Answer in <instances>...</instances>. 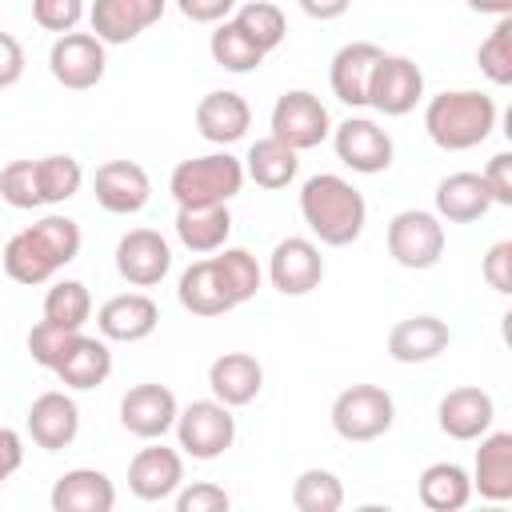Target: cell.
<instances>
[{
	"mask_svg": "<svg viewBox=\"0 0 512 512\" xmlns=\"http://www.w3.org/2000/svg\"><path fill=\"white\" fill-rule=\"evenodd\" d=\"M80 240H84V236H80V224H76L72 216L48 212V216H40L36 224L20 228V232L4 244L0 260H4V272H8L16 284L36 288V284H48L64 264H72V260L80 256Z\"/></svg>",
	"mask_w": 512,
	"mask_h": 512,
	"instance_id": "6da1fadb",
	"label": "cell"
},
{
	"mask_svg": "<svg viewBox=\"0 0 512 512\" xmlns=\"http://www.w3.org/2000/svg\"><path fill=\"white\" fill-rule=\"evenodd\" d=\"M300 216L320 244L348 248L368 224V204L352 180L336 172H316L300 184Z\"/></svg>",
	"mask_w": 512,
	"mask_h": 512,
	"instance_id": "7a4b0ae2",
	"label": "cell"
},
{
	"mask_svg": "<svg viewBox=\"0 0 512 512\" xmlns=\"http://www.w3.org/2000/svg\"><path fill=\"white\" fill-rule=\"evenodd\" d=\"M496 100L480 88H452L424 104V132L440 152L480 148L496 132Z\"/></svg>",
	"mask_w": 512,
	"mask_h": 512,
	"instance_id": "3957f363",
	"label": "cell"
},
{
	"mask_svg": "<svg viewBox=\"0 0 512 512\" xmlns=\"http://www.w3.org/2000/svg\"><path fill=\"white\" fill-rule=\"evenodd\" d=\"M244 188V164L232 152H208L180 160L168 176V192L176 208H200V204H228Z\"/></svg>",
	"mask_w": 512,
	"mask_h": 512,
	"instance_id": "277c9868",
	"label": "cell"
},
{
	"mask_svg": "<svg viewBox=\"0 0 512 512\" xmlns=\"http://www.w3.org/2000/svg\"><path fill=\"white\" fill-rule=\"evenodd\" d=\"M332 432L348 444L380 440L396 420V400L380 384H352L332 400Z\"/></svg>",
	"mask_w": 512,
	"mask_h": 512,
	"instance_id": "5b68a950",
	"label": "cell"
},
{
	"mask_svg": "<svg viewBox=\"0 0 512 512\" xmlns=\"http://www.w3.org/2000/svg\"><path fill=\"white\" fill-rule=\"evenodd\" d=\"M172 432H176V444H180L184 456L216 460V456H224L236 444V416L216 396L212 400H192V404H184L176 412Z\"/></svg>",
	"mask_w": 512,
	"mask_h": 512,
	"instance_id": "8992f818",
	"label": "cell"
},
{
	"mask_svg": "<svg viewBox=\"0 0 512 512\" xmlns=\"http://www.w3.org/2000/svg\"><path fill=\"white\" fill-rule=\"evenodd\" d=\"M388 256L408 272L436 268L444 256V220L428 208L396 212L388 220Z\"/></svg>",
	"mask_w": 512,
	"mask_h": 512,
	"instance_id": "52a82bcc",
	"label": "cell"
},
{
	"mask_svg": "<svg viewBox=\"0 0 512 512\" xmlns=\"http://www.w3.org/2000/svg\"><path fill=\"white\" fill-rule=\"evenodd\" d=\"M268 124H272L268 136L284 140V144L296 148V152L320 148V144L332 136V116H328V108L320 104V96L308 92V88H292V92H284V96L272 104Z\"/></svg>",
	"mask_w": 512,
	"mask_h": 512,
	"instance_id": "ba28073f",
	"label": "cell"
},
{
	"mask_svg": "<svg viewBox=\"0 0 512 512\" xmlns=\"http://www.w3.org/2000/svg\"><path fill=\"white\" fill-rule=\"evenodd\" d=\"M108 44L96 40L92 32H64L52 40L48 48V72L60 88L68 92H88L104 80V68H108Z\"/></svg>",
	"mask_w": 512,
	"mask_h": 512,
	"instance_id": "9c48e42d",
	"label": "cell"
},
{
	"mask_svg": "<svg viewBox=\"0 0 512 512\" xmlns=\"http://www.w3.org/2000/svg\"><path fill=\"white\" fill-rule=\"evenodd\" d=\"M332 148H336V160L360 176H376V172H388L392 168V156H396V144L388 136V128H380L376 120L368 116H348L332 128Z\"/></svg>",
	"mask_w": 512,
	"mask_h": 512,
	"instance_id": "30bf717a",
	"label": "cell"
},
{
	"mask_svg": "<svg viewBox=\"0 0 512 512\" xmlns=\"http://www.w3.org/2000/svg\"><path fill=\"white\" fill-rule=\"evenodd\" d=\"M424 100V72L412 56H380L372 84H368V108L380 116H408Z\"/></svg>",
	"mask_w": 512,
	"mask_h": 512,
	"instance_id": "8fae6325",
	"label": "cell"
},
{
	"mask_svg": "<svg viewBox=\"0 0 512 512\" xmlns=\"http://www.w3.org/2000/svg\"><path fill=\"white\" fill-rule=\"evenodd\" d=\"M116 272L132 288H156L172 272V244L156 228H132L116 240Z\"/></svg>",
	"mask_w": 512,
	"mask_h": 512,
	"instance_id": "7c38bea8",
	"label": "cell"
},
{
	"mask_svg": "<svg viewBox=\"0 0 512 512\" xmlns=\"http://www.w3.org/2000/svg\"><path fill=\"white\" fill-rule=\"evenodd\" d=\"M324 280L320 244L308 236H284L268 256V284L280 296H308Z\"/></svg>",
	"mask_w": 512,
	"mask_h": 512,
	"instance_id": "4fadbf2b",
	"label": "cell"
},
{
	"mask_svg": "<svg viewBox=\"0 0 512 512\" xmlns=\"http://www.w3.org/2000/svg\"><path fill=\"white\" fill-rule=\"evenodd\" d=\"M176 396L164 384H132L120 400V424L136 440H164L176 424Z\"/></svg>",
	"mask_w": 512,
	"mask_h": 512,
	"instance_id": "5bb4252c",
	"label": "cell"
},
{
	"mask_svg": "<svg viewBox=\"0 0 512 512\" xmlns=\"http://www.w3.org/2000/svg\"><path fill=\"white\" fill-rule=\"evenodd\" d=\"M492 420H496V400H492V392H484V388H476V384L452 388V392H444L440 404H436V424H440V432H444L448 440H460V444L480 440V436L492 428Z\"/></svg>",
	"mask_w": 512,
	"mask_h": 512,
	"instance_id": "9a60e30c",
	"label": "cell"
},
{
	"mask_svg": "<svg viewBox=\"0 0 512 512\" xmlns=\"http://www.w3.org/2000/svg\"><path fill=\"white\" fill-rule=\"evenodd\" d=\"M184 484V456L176 448H164V444H148L132 456L128 464V492L144 504H160V500H172L176 488Z\"/></svg>",
	"mask_w": 512,
	"mask_h": 512,
	"instance_id": "2e32d148",
	"label": "cell"
},
{
	"mask_svg": "<svg viewBox=\"0 0 512 512\" xmlns=\"http://www.w3.org/2000/svg\"><path fill=\"white\" fill-rule=\"evenodd\" d=\"M96 204L112 216H136L152 200V180L136 160H108L92 176Z\"/></svg>",
	"mask_w": 512,
	"mask_h": 512,
	"instance_id": "e0dca14e",
	"label": "cell"
},
{
	"mask_svg": "<svg viewBox=\"0 0 512 512\" xmlns=\"http://www.w3.org/2000/svg\"><path fill=\"white\" fill-rule=\"evenodd\" d=\"M164 8L168 0H92L88 8L92 36L104 44H128L152 24H160Z\"/></svg>",
	"mask_w": 512,
	"mask_h": 512,
	"instance_id": "ac0fdd59",
	"label": "cell"
},
{
	"mask_svg": "<svg viewBox=\"0 0 512 512\" xmlns=\"http://www.w3.org/2000/svg\"><path fill=\"white\" fill-rule=\"evenodd\" d=\"M160 324V308L148 292H120V296H108L96 312V328L104 340H116V344H136V340H148Z\"/></svg>",
	"mask_w": 512,
	"mask_h": 512,
	"instance_id": "d6986e66",
	"label": "cell"
},
{
	"mask_svg": "<svg viewBox=\"0 0 512 512\" xmlns=\"http://www.w3.org/2000/svg\"><path fill=\"white\" fill-rule=\"evenodd\" d=\"M52 372H56V380L64 384V388H72V392H92V388H100L108 376H112V348H108V340L100 336H84V328L80 332H72V340L64 344V352H60V360L52 364Z\"/></svg>",
	"mask_w": 512,
	"mask_h": 512,
	"instance_id": "ffe728a7",
	"label": "cell"
},
{
	"mask_svg": "<svg viewBox=\"0 0 512 512\" xmlns=\"http://www.w3.org/2000/svg\"><path fill=\"white\" fill-rule=\"evenodd\" d=\"M380 56H384V48L372 44V40H352V44L336 48V56L328 64L332 96L348 108H368V84H372V72H376Z\"/></svg>",
	"mask_w": 512,
	"mask_h": 512,
	"instance_id": "44dd1931",
	"label": "cell"
},
{
	"mask_svg": "<svg viewBox=\"0 0 512 512\" xmlns=\"http://www.w3.org/2000/svg\"><path fill=\"white\" fill-rule=\"evenodd\" d=\"M28 436L44 452H60L80 436V408L68 392H40L28 404Z\"/></svg>",
	"mask_w": 512,
	"mask_h": 512,
	"instance_id": "7402d4cb",
	"label": "cell"
},
{
	"mask_svg": "<svg viewBox=\"0 0 512 512\" xmlns=\"http://www.w3.org/2000/svg\"><path fill=\"white\" fill-rule=\"evenodd\" d=\"M448 344H452V328L432 312L404 316L388 332V356L396 364H428L440 352H448Z\"/></svg>",
	"mask_w": 512,
	"mask_h": 512,
	"instance_id": "603a6c76",
	"label": "cell"
},
{
	"mask_svg": "<svg viewBox=\"0 0 512 512\" xmlns=\"http://www.w3.org/2000/svg\"><path fill=\"white\" fill-rule=\"evenodd\" d=\"M248 124H252V108H248V100H244L240 92H232V88H216V92L200 96V104H196V132H200L208 144L228 148V144L244 140Z\"/></svg>",
	"mask_w": 512,
	"mask_h": 512,
	"instance_id": "cb8c5ba5",
	"label": "cell"
},
{
	"mask_svg": "<svg viewBox=\"0 0 512 512\" xmlns=\"http://www.w3.org/2000/svg\"><path fill=\"white\" fill-rule=\"evenodd\" d=\"M472 492H480L492 504H508L512 500V432H484L476 460H472Z\"/></svg>",
	"mask_w": 512,
	"mask_h": 512,
	"instance_id": "d4e9b609",
	"label": "cell"
},
{
	"mask_svg": "<svg viewBox=\"0 0 512 512\" xmlns=\"http://www.w3.org/2000/svg\"><path fill=\"white\" fill-rule=\"evenodd\" d=\"M52 512H112L116 484L100 468H68L48 492Z\"/></svg>",
	"mask_w": 512,
	"mask_h": 512,
	"instance_id": "484cf974",
	"label": "cell"
},
{
	"mask_svg": "<svg viewBox=\"0 0 512 512\" xmlns=\"http://www.w3.org/2000/svg\"><path fill=\"white\" fill-rule=\"evenodd\" d=\"M208 388L220 404L228 408H244L260 396L264 388V368L252 352H224L208 364Z\"/></svg>",
	"mask_w": 512,
	"mask_h": 512,
	"instance_id": "4316f807",
	"label": "cell"
},
{
	"mask_svg": "<svg viewBox=\"0 0 512 512\" xmlns=\"http://www.w3.org/2000/svg\"><path fill=\"white\" fill-rule=\"evenodd\" d=\"M492 212V196L480 172H448L436 184V216L448 224H472Z\"/></svg>",
	"mask_w": 512,
	"mask_h": 512,
	"instance_id": "83f0119b",
	"label": "cell"
},
{
	"mask_svg": "<svg viewBox=\"0 0 512 512\" xmlns=\"http://www.w3.org/2000/svg\"><path fill=\"white\" fill-rule=\"evenodd\" d=\"M232 236V212L228 204H200V208H176V240L196 252L212 256L228 244Z\"/></svg>",
	"mask_w": 512,
	"mask_h": 512,
	"instance_id": "f1b7e54d",
	"label": "cell"
},
{
	"mask_svg": "<svg viewBox=\"0 0 512 512\" xmlns=\"http://www.w3.org/2000/svg\"><path fill=\"white\" fill-rule=\"evenodd\" d=\"M416 496H420V504L428 512H460L472 500V476L456 460H436V464H428L420 472Z\"/></svg>",
	"mask_w": 512,
	"mask_h": 512,
	"instance_id": "f546056e",
	"label": "cell"
},
{
	"mask_svg": "<svg viewBox=\"0 0 512 512\" xmlns=\"http://www.w3.org/2000/svg\"><path fill=\"white\" fill-rule=\"evenodd\" d=\"M240 164H244V180H252V184H260V188L276 192V188H288V184L296 180V172H300V152L288 148V144L276 140V136H260V140L248 148V156H244Z\"/></svg>",
	"mask_w": 512,
	"mask_h": 512,
	"instance_id": "4dcf8cb0",
	"label": "cell"
},
{
	"mask_svg": "<svg viewBox=\"0 0 512 512\" xmlns=\"http://www.w3.org/2000/svg\"><path fill=\"white\" fill-rule=\"evenodd\" d=\"M176 300H180L184 312L204 316V320L232 312V300L224 296V288H220V280H216L212 256H204V260H196V264H188V268L180 272V280H176Z\"/></svg>",
	"mask_w": 512,
	"mask_h": 512,
	"instance_id": "1f68e13d",
	"label": "cell"
},
{
	"mask_svg": "<svg viewBox=\"0 0 512 512\" xmlns=\"http://www.w3.org/2000/svg\"><path fill=\"white\" fill-rule=\"evenodd\" d=\"M212 268H216V280H220L224 296L232 300V308L248 304L264 284V268L256 264V256L248 248H228L224 244L220 252H212Z\"/></svg>",
	"mask_w": 512,
	"mask_h": 512,
	"instance_id": "d6a6232c",
	"label": "cell"
},
{
	"mask_svg": "<svg viewBox=\"0 0 512 512\" xmlns=\"http://www.w3.org/2000/svg\"><path fill=\"white\" fill-rule=\"evenodd\" d=\"M208 56H212V64L216 68H224V72H236V76H244V72H256L260 64H264V52L240 32V24L228 16V20H220L216 28H212V36H208Z\"/></svg>",
	"mask_w": 512,
	"mask_h": 512,
	"instance_id": "836d02e7",
	"label": "cell"
},
{
	"mask_svg": "<svg viewBox=\"0 0 512 512\" xmlns=\"http://www.w3.org/2000/svg\"><path fill=\"white\" fill-rule=\"evenodd\" d=\"M92 316V292L84 280H56L44 292V320L68 332H80Z\"/></svg>",
	"mask_w": 512,
	"mask_h": 512,
	"instance_id": "e575fe53",
	"label": "cell"
},
{
	"mask_svg": "<svg viewBox=\"0 0 512 512\" xmlns=\"http://www.w3.org/2000/svg\"><path fill=\"white\" fill-rule=\"evenodd\" d=\"M232 20L240 24V32L268 56V52H276L280 44H284V36H288V20H284V12L272 4V0H248V4H240L236 12H232Z\"/></svg>",
	"mask_w": 512,
	"mask_h": 512,
	"instance_id": "d590c367",
	"label": "cell"
},
{
	"mask_svg": "<svg viewBox=\"0 0 512 512\" xmlns=\"http://www.w3.org/2000/svg\"><path fill=\"white\" fill-rule=\"evenodd\" d=\"M84 184V168L76 156L68 152H48L36 160V188H40V200L44 204H64L80 192Z\"/></svg>",
	"mask_w": 512,
	"mask_h": 512,
	"instance_id": "8d00e7d4",
	"label": "cell"
},
{
	"mask_svg": "<svg viewBox=\"0 0 512 512\" xmlns=\"http://www.w3.org/2000/svg\"><path fill=\"white\" fill-rule=\"evenodd\" d=\"M344 504V484L328 468H304L292 480V508L296 512H336Z\"/></svg>",
	"mask_w": 512,
	"mask_h": 512,
	"instance_id": "74e56055",
	"label": "cell"
},
{
	"mask_svg": "<svg viewBox=\"0 0 512 512\" xmlns=\"http://www.w3.org/2000/svg\"><path fill=\"white\" fill-rule=\"evenodd\" d=\"M476 64L488 76V84H496V88H508L512 84V16H500L496 28L480 40Z\"/></svg>",
	"mask_w": 512,
	"mask_h": 512,
	"instance_id": "f35d334b",
	"label": "cell"
},
{
	"mask_svg": "<svg viewBox=\"0 0 512 512\" xmlns=\"http://www.w3.org/2000/svg\"><path fill=\"white\" fill-rule=\"evenodd\" d=\"M0 196L16 212L40 208L44 200H40V188H36V160H12V164H4V172H0Z\"/></svg>",
	"mask_w": 512,
	"mask_h": 512,
	"instance_id": "ab89813d",
	"label": "cell"
},
{
	"mask_svg": "<svg viewBox=\"0 0 512 512\" xmlns=\"http://www.w3.org/2000/svg\"><path fill=\"white\" fill-rule=\"evenodd\" d=\"M32 20L44 32H76V24L84 20V0H32Z\"/></svg>",
	"mask_w": 512,
	"mask_h": 512,
	"instance_id": "60d3db41",
	"label": "cell"
},
{
	"mask_svg": "<svg viewBox=\"0 0 512 512\" xmlns=\"http://www.w3.org/2000/svg\"><path fill=\"white\" fill-rule=\"evenodd\" d=\"M176 512H228V492L212 480H196V484H180L172 496Z\"/></svg>",
	"mask_w": 512,
	"mask_h": 512,
	"instance_id": "b9f144b4",
	"label": "cell"
},
{
	"mask_svg": "<svg viewBox=\"0 0 512 512\" xmlns=\"http://www.w3.org/2000/svg\"><path fill=\"white\" fill-rule=\"evenodd\" d=\"M72 340V332L68 328H56V324H48V320H40V324H32V332H28V356L40 364V368H48L52 372V364L60 360V352H64V344Z\"/></svg>",
	"mask_w": 512,
	"mask_h": 512,
	"instance_id": "7bdbcfd3",
	"label": "cell"
},
{
	"mask_svg": "<svg viewBox=\"0 0 512 512\" xmlns=\"http://www.w3.org/2000/svg\"><path fill=\"white\" fill-rule=\"evenodd\" d=\"M480 276L488 280L492 292H500V296L512 292V240H496V244L484 252Z\"/></svg>",
	"mask_w": 512,
	"mask_h": 512,
	"instance_id": "ee69618b",
	"label": "cell"
},
{
	"mask_svg": "<svg viewBox=\"0 0 512 512\" xmlns=\"http://www.w3.org/2000/svg\"><path fill=\"white\" fill-rule=\"evenodd\" d=\"M480 176H484V188H488L492 204L512 208V152H496Z\"/></svg>",
	"mask_w": 512,
	"mask_h": 512,
	"instance_id": "f6af8a7d",
	"label": "cell"
},
{
	"mask_svg": "<svg viewBox=\"0 0 512 512\" xmlns=\"http://www.w3.org/2000/svg\"><path fill=\"white\" fill-rule=\"evenodd\" d=\"M24 64H28V60H24V44H20L12 32H0V92L20 84Z\"/></svg>",
	"mask_w": 512,
	"mask_h": 512,
	"instance_id": "bcb514c9",
	"label": "cell"
},
{
	"mask_svg": "<svg viewBox=\"0 0 512 512\" xmlns=\"http://www.w3.org/2000/svg\"><path fill=\"white\" fill-rule=\"evenodd\" d=\"M176 8L192 24H220L236 12V0H176Z\"/></svg>",
	"mask_w": 512,
	"mask_h": 512,
	"instance_id": "7dc6e473",
	"label": "cell"
},
{
	"mask_svg": "<svg viewBox=\"0 0 512 512\" xmlns=\"http://www.w3.org/2000/svg\"><path fill=\"white\" fill-rule=\"evenodd\" d=\"M24 464V440L16 428H0V484Z\"/></svg>",
	"mask_w": 512,
	"mask_h": 512,
	"instance_id": "c3c4849f",
	"label": "cell"
},
{
	"mask_svg": "<svg viewBox=\"0 0 512 512\" xmlns=\"http://www.w3.org/2000/svg\"><path fill=\"white\" fill-rule=\"evenodd\" d=\"M296 4H300V12L312 16V20H340V16L352 8V0H296Z\"/></svg>",
	"mask_w": 512,
	"mask_h": 512,
	"instance_id": "681fc988",
	"label": "cell"
},
{
	"mask_svg": "<svg viewBox=\"0 0 512 512\" xmlns=\"http://www.w3.org/2000/svg\"><path fill=\"white\" fill-rule=\"evenodd\" d=\"M472 12H480V16H512V0H464Z\"/></svg>",
	"mask_w": 512,
	"mask_h": 512,
	"instance_id": "f907efd6",
	"label": "cell"
}]
</instances>
